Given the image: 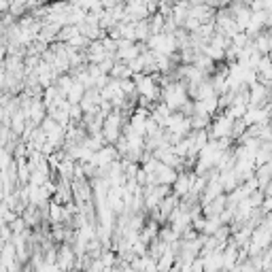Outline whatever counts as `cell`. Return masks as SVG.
<instances>
[{"label":"cell","mask_w":272,"mask_h":272,"mask_svg":"<svg viewBox=\"0 0 272 272\" xmlns=\"http://www.w3.org/2000/svg\"><path fill=\"white\" fill-rule=\"evenodd\" d=\"M36 272H60V268H57L55 264H43L36 268Z\"/></svg>","instance_id":"obj_4"},{"label":"cell","mask_w":272,"mask_h":272,"mask_svg":"<svg viewBox=\"0 0 272 272\" xmlns=\"http://www.w3.org/2000/svg\"><path fill=\"white\" fill-rule=\"evenodd\" d=\"M172 268H175V253L166 249V251L155 259V272H172Z\"/></svg>","instance_id":"obj_2"},{"label":"cell","mask_w":272,"mask_h":272,"mask_svg":"<svg viewBox=\"0 0 272 272\" xmlns=\"http://www.w3.org/2000/svg\"><path fill=\"white\" fill-rule=\"evenodd\" d=\"M74 264H77V255H74V251L71 247H62L57 249L55 253V266L60 270H74Z\"/></svg>","instance_id":"obj_1"},{"label":"cell","mask_w":272,"mask_h":272,"mask_svg":"<svg viewBox=\"0 0 272 272\" xmlns=\"http://www.w3.org/2000/svg\"><path fill=\"white\" fill-rule=\"evenodd\" d=\"M21 228H24V223H21V219H17V221L13 223V230L15 232H21Z\"/></svg>","instance_id":"obj_5"},{"label":"cell","mask_w":272,"mask_h":272,"mask_svg":"<svg viewBox=\"0 0 272 272\" xmlns=\"http://www.w3.org/2000/svg\"><path fill=\"white\" fill-rule=\"evenodd\" d=\"M98 259H100L102 268H113V266H117V264H119V259H117V255H115L113 251H100Z\"/></svg>","instance_id":"obj_3"}]
</instances>
